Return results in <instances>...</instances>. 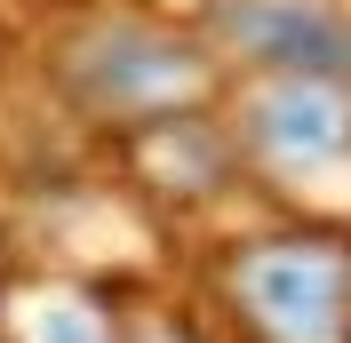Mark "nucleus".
Wrapping results in <instances>:
<instances>
[{
    "label": "nucleus",
    "mask_w": 351,
    "mask_h": 343,
    "mask_svg": "<svg viewBox=\"0 0 351 343\" xmlns=\"http://www.w3.org/2000/svg\"><path fill=\"white\" fill-rule=\"evenodd\" d=\"M247 144L271 168H335L351 152V88L343 80H271L247 96Z\"/></svg>",
    "instance_id": "20e7f679"
},
{
    "label": "nucleus",
    "mask_w": 351,
    "mask_h": 343,
    "mask_svg": "<svg viewBox=\"0 0 351 343\" xmlns=\"http://www.w3.org/2000/svg\"><path fill=\"white\" fill-rule=\"evenodd\" d=\"M72 88H80L88 112H112V120H168L184 112L208 88V64H199V48L168 40L152 24H96L72 40Z\"/></svg>",
    "instance_id": "f03ea898"
},
{
    "label": "nucleus",
    "mask_w": 351,
    "mask_h": 343,
    "mask_svg": "<svg viewBox=\"0 0 351 343\" xmlns=\"http://www.w3.org/2000/svg\"><path fill=\"white\" fill-rule=\"evenodd\" d=\"M136 343H192V335H184V327H168V320H152V327H144Z\"/></svg>",
    "instance_id": "423d86ee"
},
{
    "label": "nucleus",
    "mask_w": 351,
    "mask_h": 343,
    "mask_svg": "<svg viewBox=\"0 0 351 343\" xmlns=\"http://www.w3.org/2000/svg\"><path fill=\"white\" fill-rule=\"evenodd\" d=\"M16 343H120V320L88 287H40L16 311Z\"/></svg>",
    "instance_id": "39448f33"
},
{
    "label": "nucleus",
    "mask_w": 351,
    "mask_h": 343,
    "mask_svg": "<svg viewBox=\"0 0 351 343\" xmlns=\"http://www.w3.org/2000/svg\"><path fill=\"white\" fill-rule=\"evenodd\" d=\"M232 296L263 343H351V248L319 232L256 239L232 263Z\"/></svg>",
    "instance_id": "f257e3e1"
},
{
    "label": "nucleus",
    "mask_w": 351,
    "mask_h": 343,
    "mask_svg": "<svg viewBox=\"0 0 351 343\" xmlns=\"http://www.w3.org/2000/svg\"><path fill=\"white\" fill-rule=\"evenodd\" d=\"M223 40L287 80H351V16L335 0H232Z\"/></svg>",
    "instance_id": "7ed1b4c3"
}]
</instances>
